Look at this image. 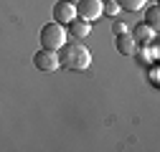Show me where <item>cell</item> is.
I'll list each match as a JSON object with an SVG mask.
<instances>
[{
  "label": "cell",
  "instance_id": "6da1fadb",
  "mask_svg": "<svg viewBox=\"0 0 160 152\" xmlns=\"http://www.w3.org/2000/svg\"><path fill=\"white\" fill-rule=\"evenodd\" d=\"M58 66H64L69 71H87L92 66V53L79 41L64 43L61 48H58Z\"/></svg>",
  "mask_w": 160,
  "mask_h": 152
},
{
  "label": "cell",
  "instance_id": "7a4b0ae2",
  "mask_svg": "<svg viewBox=\"0 0 160 152\" xmlns=\"http://www.w3.org/2000/svg\"><path fill=\"white\" fill-rule=\"evenodd\" d=\"M66 43V33L61 28V23H46L41 28V46L43 48H51V51H58Z\"/></svg>",
  "mask_w": 160,
  "mask_h": 152
},
{
  "label": "cell",
  "instance_id": "3957f363",
  "mask_svg": "<svg viewBox=\"0 0 160 152\" xmlns=\"http://www.w3.org/2000/svg\"><path fill=\"white\" fill-rule=\"evenodd\" d=\"M76 5V15L82 18V21H97L99 15H102V0H79Z\"/></svg>",
  "mask_w": 160,
  "mask_h": 152
},
{
  "label": "cell",
  "instance_id": "277c9868",
  "mask_svg": "<svg viewBox=\"0 0 160 152\" xmlns=\"http://www.w3.org/2000/svg\"><path fill=\"white\" fill-rule=\"evenodd\" d=\"M33 64H36V69H41V71H56L58 69V53L51 51V48H41L33 56Z\"/></svg>",
  "mask_w": 160,
  "mask_h": 152
},
{
  "label": "cell",
  "instance_id": "5b68a950",
  "mask_svg": "<svg viewBox=\"0 0 160 152\" xmlns=\"http://www.w3.org/2000/svg\"><path fill=\"white\" fill-rule=\"evenodd\" d=\"M53 18H56V23L69 26L76 18V5L71 3V0H58V3L53 5Z\"/></svg>",
  "mask_w": 160,
  "mask_h": 152
},
{
  "label": "cell",
  "instance_id": "8992f818",
  "mask_svg": "<svg viewBox=\"0 0 160 152\" xmlns=\"http://www.w3.org/2000/svg\"><path fill=\"white\" fill-rule=\"evenodd\" d=\"M130 36L135 38V43L145 46V43H150V41H152V36H155V28H150V26L142 21V23H137V26L132 28V33H130Z\"/></svg>",
  "mask_w": 160,
  "mask_h": 152
},
{
  "label": "cell",
  "instance_id": "52a82bcc",
  "mask_svg": "<svg viewBox=\"0 0 160 152\" xmlns=\"http://www.w3.org/2000/svg\"><path fill=\"white\" fill-rule=\"evenodd\" d=\"M114 46H117V51L122 53V56H132L135 48H137L135 38H132L130 33H119V36H117V41H114Z\"/></svg>",
  "mask_w": 160,
  "mask_h": 152
},
{
  "label": "cell",
  "instance_id": "ba28073f",
  "mask_svg": "<svg viewBox=\"0 0 160 152\" xmlns=\"http://www.w3.org/2000/svg\"><path fill=\"white\" fill-rule=\"evenodd\" d=\"M92 31V26H89V21H82V18H79V21H76V18H74V21L69 23V33L74 36V38H84L87 33Z\"/></svg>",
  "mask_w": 160,
  "mask_h": 152
},
{
  "label": "cell",
  "instance_id": "9c48e42d",
  "mask_svg": "<svg viewBox=\"0 0 160 152\" xmlns=\"http://www.w3.org/2000/svg\"><path fill=\"white\" fill-rule=\"evenodd\" d=\"M145 3H148V0H117L119 10H130V13L142 10V8H145Z\"/></svg>",
  "mask_w": 160,
  "mask_h": 152
},
{
  "label": "cell",
  "instance_id": "30bf717a",
  "mask_svg": "<svg viewBox=\"0 0 160 152\" xmlns=\"http://www.w3.org/2000/svg\"><path fill=\"white\" fill-rule=\"evenodd\" d=\"M135 56H137V61L140 64H150L152 59H158V48H135Z\"/></svg>",
  "mask_w": 160,
  "mask_h": 152
},
{
  "label": "cell",
  "instance_id": "8fae6325",
  "mask_svg": "<svg viewBox=\"0 0 160 152\" xmlns=\"http://www.w3.org/2000/svg\"><path fill=\"white\" fill-rule=\"evenodd\" d=\"M145 23H148L150 28H158V26H160V10H158V5H150V8H148Z\"/></svg>",
  "mask_w": 160,
  "mask_h": 152
},
{
  "label": "cell",
  "instance_id": "7c38bea8",
  "mask_svg": "<svg viewBox=\"0 0 160 152\" xmlns=\"http://www.w3.org/2000/svg\"><path fill=\"white\" fill-rule=\"evenodd\" d=\"M102 13H107V15H117V13H119L117 0H104V3H102Z\"/></svg>",
  "mask_w": 160,
  "mask_h": 152
},
{
  "label": "cell",
  "instance_id": "4fadbf2b",
  "mask_svg": "<svg viewBox=\"0 0 160 152\" xmlns=\"http://www.w3.org/2000/svg\"><path fill=\"white\" fill-rule=\"evenodd\" d=\"M112 31H114V36H119V33H127V26H125V23H114V26H112Z\"/></svg>",
  "mask_w": 160,
  "mask_h": 152
},
{
  "label": "cell",
  "instance_id": "5bb4252c",
  "mask_svg": "<svg viewBox=\"0 0 160 152\" xmlns=\"http://www.w3.org/2000/svg\"><path fill=\"white\" fill-rule=\"evenodd\" d=\"M150 81H152V86H158V69L155 66L150 69Z\"/></svg>",
  "mask_w": 160,
  "mask_h": 152
},
{
  "label": "cell",
  "instance_id": "9a60e30c",
  "mask_svg": "<svg viewBox=\"0 0 160 152\" xmlns=\"http://www.w3.org/2000/svg\"><path fill=\"white\" fill-rule=\"evenodd\" d=\"M102 3H104V0H102Z\"/></svg>",
  "mask_w": 160,
  "mask_h": 152
}]
</instances>
